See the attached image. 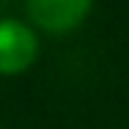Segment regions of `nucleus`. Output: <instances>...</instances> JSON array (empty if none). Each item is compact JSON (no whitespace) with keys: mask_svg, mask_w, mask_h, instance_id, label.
<instances>
[{"mask_svg":"<svg viewBox=\"0 0 129 129\" xmlns=\"http://www.w3.org/2000/svg\"><path fill=\"white\" fill-rule=\"evenodd\" d=\"M40 35L30 22L0 19V75H22L38 62Z\"/></svg>","mask_w":129,"mask_h":129,"instance_id":"obj_1","label":"nucleus"},{"mask_svg":"<svg viewBox=\"0 0 129 129\" xmlns=\"http://www.w3.org/2000/svg\"><path fill=\"white\" fill-rule=\"evenodd\" d=\"M94 0H24L27 22L46 35L75 32L89 19Z\"/></svg>","mask_w":129,"mask_h":129,"instance_id":"obj_2","label":"nucleus"}]
</instances>
